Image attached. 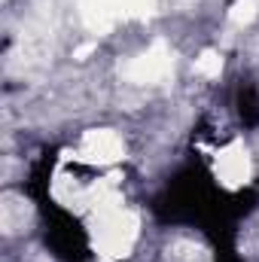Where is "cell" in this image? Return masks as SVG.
<instances>
[{"label": "cell", "mask_w": 259, "mask_h": 262, "mask_svg": "<svg viewBox=\"0 0 259 262\" xmlns=\"http://www.w3.org/2000/svg\"><path fill=\"white\" fill-rule=\"evenodd\" d=\"M256 15V3L253 0H241L238 6H235V12H232V21L235 25H244V21H250Z\"/></svg>", "instance_id": "1"}, {"label": "cell", "mask_w": 259, "mask_h": 262, "mask_svg": "<svg viewBox=\"0 0 259 262\" xmlns=\"http://www.w3.org/2000/svg\"><path fill=\"white\" fill-rule=\"evenodd\" d=\"M198 70H201V73H207V76H213V73H220V58H217V55H213V52H207V55H201V58H198Z\"/></svg>", "instance_id": "2"}]
</instances>
